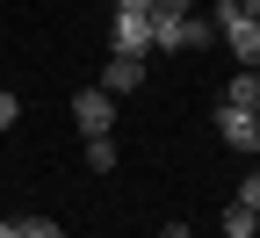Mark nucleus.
<instances>
[{
	"label": "nucleus",
	"instance_id": "f257e3e1",
	"mask_svg": "<svg viewBox=\"0 0 260 238\" xmlns=\"http://www.w3.org/2000/svg\"><path fill=\"white\" fill-rule=\"evenodd\" d=\"M217 138H224V152H239V159H260V116L232 109V101H217Z\"/></svg>",
	"mask_w": 260,
	"mask_h": 238
},
{
	"label": "nucleus",
	"instance_id": "f03ea898",
	"mask_svg": "<svg viewBox=\"0 0 260 238\" xmlns=\"http://www.w3.org/2000/svg\"><path fill=\"white\" fill-rule=\"evenodd\" d=\"M73 123L87 130V138H109V123H116V94H109V87H80V94H73Z\"/></svg>",
	"mask_w": 260,
	"mask_h": 238
},
{
	"label": "nucleus",
	"instance_id": "7ed1b4c3",
	"mask_svg": "<svg viewBox=\"0 0 260 238\" xmlns=\"http://www.w3.org/2000/svg\"><path fill=\"white\" fill-rule=\"evenodd\" d=\"M109 37L130 58H152V15H109Z\"/></svg>",
	"mask_w": 260,
	"mask_h": 238
},
{
	"label": "nucleus",
	"instance_id": "20e7f679",
	"mask_svg": "<svg viewBox=\"0 0 260 238\" xmlns=\"http://www.w3.org/2000/svg\"><path fill=\"white\" fill-rule=\"evenodd\" d=\"M102 87H109V94H138V87H145V58L109 51V58H102Z\"/></svg>",
	"mask_w": 260,
	"mask_h": 238
},
{
	"label": "nucleus",
	"instance_id": "39448f33",
	"mask_svg": "<svg viewBox=\"0 0 260 238\" xmlns=\"http://www.w3.org/2000/svg\"><path fill=\"white\" fill-rule=\"evenodd\" d=\"M217 37L232 44V58H239V65H260V22H246V15H239V22H224Z\"/></svg>",
	"mask_w": 260,
	"mask_h": 238
},
{
	"label": "nucleus",
	"instance_id": "423d86ee",
	"mask_svg": "<svg viewBox=\"0 0 260 238\" xmlns=\"http://www.w3.org/2000/svg\"><path fill=\"white\" fill-rule=\"evenodd\" d=\"M224 101H232V109H246V116H260V65H239L232 87H224Z\"/></svg>",
	"mask_w": 260,
	"mask_h": 238
},
{
	"label": "nucleus",
	"instance_id": "0eeeda50",
	"mask_svg": "<svg viewBox=\"0 0 260 238\" xmlns=\"http://www.w3.org/2000/svg\"><path fill=\"white\" fill-rule=\"evenodd\" d=\"M152 51H188V15H152Z\"/></svg>",
	"mask_w": 260,
	"mask_h": 238
},
{
	"label": "nucleus",
	"instance_id": "6e6552de",
	"mask_svg": "<svg viewBox=\"0 0 260 238\" xmlns=\"http://www.w3.org/2000/svg\"><path fill=\"white\" fill-rule=\"evenodd\" d=\"M253 231H260V210H246V202H232L217 217V238H253Z\"/></svg>",
	"mask_w": 260,
	"mask_h": 238
},
{
	"label": "nucleus",
	"instance_id": "1a4fd4ad",
	"mask_svg": "<svg viewBox=\"0 0 260 238\" xmlns=\"http://www.w3.org/2000/svg\"><path fill=\"white\" fill-rule=\"evenodd\" d=\"M87 174H116V138H87Z\"/></svg>",
	"mask_w": 260,
	"mask_h": 238
},
{
	"label": "nucleus",
	"instance_id": "9d476101",
	"mask_svg": "<svg viewBox=\"0 0 260 238\" xmlns=\"http://www.w3.org/2000/svg\"><path fill=\"white\" fill-rule=\"evenodd\" d=\"M8 231H15V238H65V231H58V224H51V217H15V224H8Z\"/></svg>",
	"mask_w": 260,
	"mask_h": 238
},
{
	"label": "nucleus",
	"instance_id": "9b49d317",
	"mask_svg": "<svg viewBox=\"0 0 260 238\" xmlns=\"http://www.w3.org/2000/svg\"><path fill=\"white\" fill-rule=\"evenodd\" d=\"M217 44V22H203V15H188V51H210Z\"/></svg>",
	"mask_w": 260,
	"mask_h": 238
},
{
	"label": "nucleus",
	"instance_id": "f8f14e48",
	"mask_svg": "<svg viewBox=\"0 0 260 238\" xmlns=\"http://www.w3.org/2000/svg\"><path fill=\"white\" fill-rule=\"evenodd\" d=\"M15 123H22V101H15L8 87H0V130H15Z\"/></svg>",
	"mask_w": 260,
	"mask_h": 238
},
{
	"label": "nucleus",
	"instance_id": "ddd939ff",
	"mask_svg": "<svg viewBox=\"0 0 260 238\" xmlns=\"http://www.w3.org/2000/svg\"><path fill=\"white\" fill-rule=\"evenodd\" d=\"M239 202H246V210H260V166H253L246 181H239Z\"/></svg>",
	"mask_w": 260,
	"mask_h": 238
},
{
	"label": "nucleus",
	"instance_id": "4468645a",
	"mask_svg": "<svg viewBox=\"0 0 260 238\" xmlns=\"http://www.w3.org/2000/svg\"><path fill=\"white\" fill-rule=\"evenodd\" d=\"M109 15H152V0H109Z\"/></svg>",
	"mask_w": 260,
	"mask_h": 238
},
{
	"label": "nucleus",
	"instance_id": "2eb2a0df",
	"mask_svg": "<svg viewBox=\"0 0 260 238\" xmlns=\"http://www.w3.org/2000/svg\"><path fill=\"white\" fill-rule=\"evenodd\" d=\"M152 15H195V0H152Z\"/></svg>",
	"mask_w": 260,
	"mask_h": 238
},
{
	"label": "nucleus",
	"instance_id": "dca6fc26",
	"mask_svg": "<svg viewBox=\"0 0 260 238\" xmlns=\"http://www.w3.org/2000/svg\"><path fill=\"white\" fill-rule=\"evenodd\" d=\"M239 15H246V22H260V0H239Z\"/></svg>",
	"mask_w": 260,
	"mask_h": 238
},
{
	"label": "nucleus",
	"instance_id": "f3484780",
	"mask_svg": "<svg viewBox=\"0 0 260 238\" xmlns=\"http://www.w3.org/2000/svg\"><path fill=\"white\" fill-rule=\"evenodd\" d=\"M159 238H195V231H188V224H167V231H159Z\"/></svg>",
	"mask_w": 260,
	"mask_h": 238
},
{
	"label": "nucleus",
	"instance_id": "a211bd4d",
	"mask_svg": "<svg viewBox=\"0 0 260 238\" xmlns=\"http://www.w3.org/2000/svg\"><path fill=\"white\" fill-rule=\"evenodd\" d=\"M0 238H15V231H8V224H0Z\"/></svg>",
	"mask_w": 260,
	"mask_h": 238
},
{
	"label": "nucleus",
	"instance_id": "6ab92c4d",
	"mask_svg": "<svg viewBox=\"0 0 260 238\" xmlns=\"http://www.w3.org/2000/svg\"><path fill=\"white\" fill-rule=\"evenodd\" d=\"M253 238H260V231H253Z\"/></svg>",
	"mask_w": 260,
	"mask_h": 238
}]
</instances>
